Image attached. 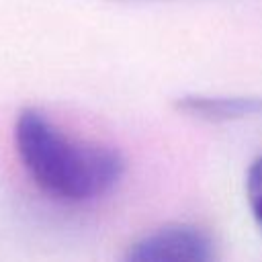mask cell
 I'll use <instances>...</instances> for the list:
<instances>
[{"label":"cell","mask_w":262,"mask_h":262,"mask_svg":"<svg viewBox=\"0 0 262 262\" xmlns=\"http://www.w3.org/2000/svg\"><path fill=\"white\" fill-rule=\"evenodd\" d=\"M12 143L33 184L59 203L80 205L100 199L125 172V160L115 147L68 133L37 106L18 111Z\"/></svg>","instance_id":"1"},{"label":"cell","mask_w":262,"mask_h":262,"mask_svg":"<svg viewBox=\"0 0 262 262\" xmlns=\"http://www.w3.org/2000/svg\"><path fill=\"white\" fill-rule=\"evenodd\" d=\"M215 237L194 223H166L129 244L119 262H217Z\"/></svg>","instance_id":"2"},{"label":"cell","mask_w":262,"mask_h":262,"mask_svg":"<svg viewBox=\"0 0 262 262\" xmlns=\"http://www.w3.org/2000/svg\"><path fill=\"white\" fill-rule=\"evenodd\" d=\"M178 113L207 121L229 123L262 115V96H219V94H182L174 100Z\"/></svg>","instance_id":"3"},{"label":"cell","mask_w":262,"mask_h":262,"mask_svg":"<svg viewBox=\"0 0 262 262\" xmlns=\"http://www.w3.org/2000/svg\"><path fill=\"white\" fill-rule=\"evenodd\" d=\"M246 201L250 213L262 231V154L252 160L246 172Z\"/></svg>","instance_id":"4"},{"label":"cell","mask_w":262,"mask_h":262,"mask_svg":"<svg viewBox=\"0 0 262 262\" xmlns=\"http://www.w3.org/2000/svg\"><path fill=\"white\" fill-rule=\"evenodd\" d=\"M113 2H160V0H113Z\"/></svg>","instance_id":"5"}]
</instances>
